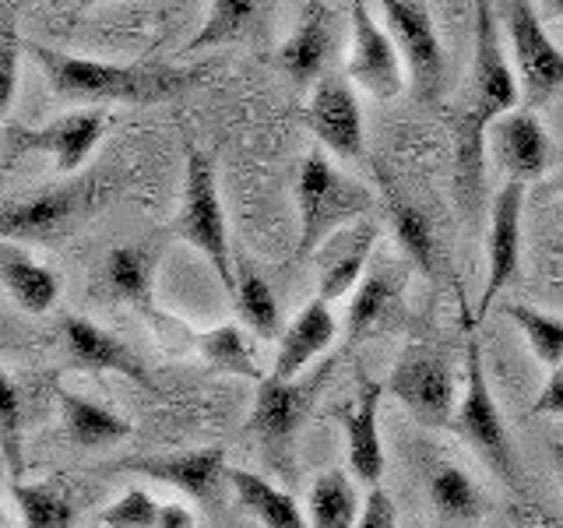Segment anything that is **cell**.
<instances>
[{
	"label": "cell",
	"instance_id": "obj_1",
	"mask_svg": "<svg viewBox=\"0 0 563 528\" xmlns=\"http://www.w3.org/2000/svg\"><path fill=\"white\" fill-rule=\"evenodd\" d=\"M521 99V81L507 67L500 50V29L493 14V0H475V53L468 92L454 110V190L457 208L472 222L479 216L483 198V158H486V134L497 123L515 113Z\"/></svg>",
	"mask_w": 563,
	"mask_h": 528
},
{
	"label": "cell",
	"instance_id": "obj_2",
	"mask_svg": "<svg viewBox=\"0 0 563 528\" xmlns=\"http://www.w3.org/2000/svg\"><path fill=\"white\" fill-rule=\"evenodd\" d=\"M40 67L46 70L49 92L67 102H123V106H155L184 96L208 67H176L163 61L145 64H106L92 57L53 50L43 43H25Z\"/></svg>",
	"mask_w": 563,
	"mask_h": 528
},
{
	"label": "cell",
	"instance_id": "obj_3",
	"mask_svg": "<svg viewBox=\"0 0 563 528\" xmlns=\"http://www.w3.org/2000/svg\"><path fill=\"white\" fill-rule=\"evenodd\" d=\"M296 205H299L296 257L307 261L334 233H342V229L356 222H366V211L374 208V194L334 166L321 145H313L303 155V163H299Z\"/></svg>",
	"mask_w": 563,
	"mask_h": 528
},
{
	"label": "cell",
	"instance_id": "obj_4",
	"mask_svg": "<svg viewBox=\"0 0 563 528\" xmlns=\"http://www.w3.org/2000/svg\"><path fill=\"white\" fill-rule=\"evenodd\" d=\"M454 430L465 437V444L483 458V462L500 475V480L521 493V465H518V451L510 430L504 427L500 405L489 392V377H486V360H483V345L479 334H468V349H465V392L457 402L454 413Z\"/></svg>",
	"mask_w": 563,
	"mask_h": 528
},
{
	"label": "cell",
	"instance_id": "obj_5",
	"mask_svg": "<svg viewBox=\"0 0 563 528\" xmlns=\"http://www.w3.org/2000/svg\"><path fill=\"white\" fill-rule=\"evenodd\" d=\"M176 237L187 240L190 246H198L208 257L211 272H216L225 286V293L236 296V261H233V246H229L216 163H211L208 152H198V148H190L187 155V180H184L180 216H176Z\"/></svg>",
	"mask_w": 563,
	"mask_h": 528
},
{
	"label": "cell",
	"instance_id": "obj_6",
	"mask_svg": "<svg viewBox=\"0 0 563 528\" xmlns=\"http://www.w3.org/2000/svg\"><path fill=\"white\" fill-rule=\"evenodd\" d=\"M331 370H334V360H324L313 374H303L296 381L264 377L257 384V398H254L251 419H246V433L261 440V448L272 462H282V458H286V465H289L292 437L313 413V405L321 398Z\"/></svg>",
	"mask_w": 563,
	"mask_h": 528
},
{
	"label": "cell",
	"instance_id": "obj_7",
	"mask_svg": "<svg viewBox=\"0 0 563 528\" xmlns=\"http://www.w3.org/2000/svg\"><path fill=\"white\" fill-rule=\"evenodd\" d=\"M380 11L387 29H391V40L398 43L405 67H409L416 99L437 106L448 88V64L427 4H419V0H380Z\"/></svg>",
	"mask_w": 563,
	"mask_h": 528
},
{
	"label": "cell",
	"instance_id": "obj_8",
	"mask_svg": "<svg viewBox=\"0 0 563 528\" xmlns=\"http://www.w3.org/2000/svg\"><path fill=\"white\" fill-rule=\"evenodd\" d=\"M504 22L518 61L521 99L539 110L556 92H563V50L545 35L532 0H504Z\"/></svg>",
	"mask_w": 563,
	"mask_h": 528
},
{
	"label": "cell",
	"instance_id": "obj_9",
	"mask_svg": "<svg viewBox=\"0 0 563 528\" xmlns=\"http://www.w3.org/2000/svg\"><path fill=\"white\" fill-rule=\"evenodd\" d=\"M387 392L409 409L422 427H448L454 409V374L444 352L430 345H409L387 377Z\"/></svg>",
	"mask_w": 563,
	"mask_h": 528
},
{
	"label": "cell",
	"instance_id": "obj_10",
	"mask_svg": "<svg viewBox=\"0 0 563 528\" xmlns=\"http://www.w3.org/2000/svg\"><path fill=\"white\" fill-rule=\"evenodd\" d=\"M521 211H525V184L507 180L489 205V237H486V286L475 307V321H486L489 307L507 289V282L518 275L521 264Z\"/></svg>",
	"mask_w": 563,
	"mask_h": 528
},
{
	"label": "cell",
	"instance_id": "obj_11",
	"mask_svg": "<svg viewBox=\"0 0 563 528\" xmlns=\"http://www.w3.org/2000/svg\"><path fill=\"white\" fill-rule=\"evenodd\" d=\"M307 128L317 138V145L339 158H363V110L352 92L349 75H324L313 85L307 106Z\"/></svg>",
	"mask_w": 563,
	"mask_h": 528
},
{
	"label": "cell",
	"instance_id": "obj_12",
	"mask_svg": "<svg viewBox=\"0 0 563 528\" xmlns=\"http://www.w3.org/2000/svg\"><path fill=\"white\" fill-rule=\"evenodd\" d=\"M345 70L374 99H395L405 88L398 43L374 22L366 0H352V46Z\"/></svg>",
	"mask_w": 563,
	"mask_h": 528
},
{
	"label": "cell",
	"instance_id": "obj_13",
	"mask_svg": "<svg viewBox=\"0 0 563 528\" xmlns=\"http://www.w3.org/2000/svg\"><path fill=\"white\" fill-rule=\"evenodd\" d=\"M96 187L67 184V187H46L22 201H8L0 216V233L8 243L14 240H49L75 226L88 208H92Z\"/></svg>",
	"mask_w": 563,
	"mask_h": 528
},
{
	"label": "cell",
	"instance_id": "obj_14",
	"mask_svg": "<svg viewBox=\"0 0 563 528\" xmlns=\"http://www.w3.org/2000/svg\"><path fill=\"white\" fill-rule=\"evenodd\" d=\"M120 469L141 472L155 483H166L173 490L187 493L190 501L211 504L219 497V486L229 480L225 469V448H198V451H180V454H158V458H131Z\"/></svg>",
	"mask_w": 563,
	"mask_h": 528
},
{
	"label": "cell",
	"instance_id": "obj_15",
	"mask_svg": "<svg viewBox=\"0 0 563 528\" xmlns=\"http://www.w3.org/2000/svg\"><path fill=\"white\" fill-rule=\"evenodd\" d=\"M405 286H409V264L380 257L374 268H366L363 282L349 299V317H345L349 342H360L377 328L398 321V314L405 307Z\"/></svg>",
	"mask_w": 563,
	"mask_h": 528
},
{
	"label": "cell",
	"instance_id": "obj_16",
	"mask_svg": "<svg viewBox=\"0 0 563 528\" xmlns=\"http://www.w3.org/2000/svg\"><path fill=\"white\" fill-rule=\"evenodd\" d=\"M489 134H493V158H497V166L504 169L507 180L528 184V180H539V176L550 169L553 145L536 110L507 113Z\"/></svg>",
	"mask_w": 563,
	"mask_h": 528
},
{
	"label": "cell",
	"instance_id": "obj_17",
	"mask_svg": "<svg viewBox=\"0 0 563 528\" xmlns=\"http://www.w3.org/2000/svg\"><path fill=\"white\" fill-rule=\"evenodd\" d=\"M106 131V117L99 110H75V113H64L46 128H35V131H18V148H29V152H46L53 158L57 173H78L88 155L96 152V145L102 141Z\"/></svg>",
	"mask_w": 563,
	"mask_h": 528
},
{
	"label": "cell",
	"instance_id": "obj_18",
	"mask_svg": "<svg viewBox=\"0 0 563 528\" xmlns=\"http://www.w3.org/2000/svg\"><path fill=\"white\" fill-rule=\"evenodd\" d=\"M60 334L75 366L96 370V374H120V377L137 381L141 387H152V374L145 370V363H141L120 339H113L110 331H102L99 324L88 321V317L67 314L60 321Z\"/></svg>",
	"mask_w": 563,
	"mask_h": 528
},
{
	"label": "cell",
	"instance_id": "obj_19",
	"mask_svg": "<svg viewBox=\"0 0 563 528\" xmlns=\"http://www.w3.org/2000/svg\"><path fill=\"white\" fill-rule=\"evenodd\" d=\"M339 339V317L331 314V304L321 296H313L310 304L296 314V321L282 334L278 356L272 374L275 381H296L303 377L313 360H321L331 349V342Z\"/></svg>",
	"mask_w": 563,
	"mask_h": 528
},
{
	"label": "cell",
	"instance_id": "obj_20",
	"mask_svg": "<svg viewBox=\"0 0 563 528\" xmlns=\"http://www.w3.org/2000/svg\"><path fill=\"white\" fill-rule=\"evenodd\" d=\"M387 384L363 381L360 398L342 409L345 437H349V472L356 475L363 486H380L384 475V444H380V402Z\"/></svg>",
	"mask_w": 563,
	"mask_h": 528
},
{
	"label": "cell",
	"instance_id": "obj_21",
	"mask_svg": "<svg viewBox=\"0 0 563 528\" xmlns=\"http://www.w3.org/2000/svg\"><path fill=\"white\" fill-rule=\"evenodd\" d=\"M374 246H377V222H356L342 229V233H334L324 251H317V268H321V275H317V282H321L317 296L334 304V299L356 293Z\"/></svg>",
	"mask_w": 563,
	"mask_h": 528
},
{
	"label": "cell",
	"instance_id": "obj_22",
	"mask_svg": "<svg viewBox=\"0 0 563 528\" xmlns=\"http://www.w3.org/2000/svg\"><path fill=\"white\" fill-rule=\"evenodd\" d=\"M331 11L321 4V0H307L303 18H299L296 32L282 43L278 53V67L299 85V88H310V81L317 85L324 78V64L331 57V46H334V32H331Z\"/></svg>",
	"mask_w": 563,
	"mask_h": 528
},
{
	"label": "cell",
	"instance_id": "obj_23",
	"mask_svg": "<svg viewBox=\"0 0 563 528\" xmlns=\"http://www.w3.org/2000/svg\"><path fill=\"white\" fill-rule=\"evenodd\" d=\"M374 176L380 184L387 216H391V226H395V237L405 246V257H409V264H416V268H422V275L437 278V240H433L430 219L422 216L419 205H412L409 198H405V190L395 184V176L384 169V163H374Z\"/></svg>",
	"mask_w": 563,
	"mask_h": 528
},
{
	"label": "cell",
	"instance_id": "obj_24",
	"mask_svg": "<svg viewBox=\"0 0 563 528\" xmlns=\"http://www.w3.org/2000/svg\"><path fill=\"white\" fill-rule=\"evenodd\" d=\"M0 282L25 314H49L60 299V275L8 240L0 246Z\"/></svg>",
	"mask_w": 563,
	"mask_h": 528
},
{
	"label": "cell",
	"instance_id": "obj_25",
	"mask_svg": "<svg viewBox=\"0 0 563 528\" xmlns=\"http://www.w3.org/2000/svg\"><path fill=\"white\" fill-rule=\"evenodd\" d=\"M57 402H60L67 437L85 451L110 448V444H120V440L131 437V422L120 413L92 402V398H85L78 392H67V387H57Z\"/></svg>",
	"mask_w": 563,
	"mask_h": 528
},
{
	"label": "cell",
	"instance_id": "obj_26",
	"mask_svg": "<svg viewBox=\"0 0 563 528\" xmlns=\"http://www.w3.org/2000/svg\"><path fill=\"white\" fill-rule=\"evenodd\" d=\"M229 486H233L240 504L251 510L264 528H310L292 493L275 486L272 480H264L261 472L229 469Z\"/></svg>",
	"mask_w": 563,
	"mask_h": 528
},
{
	"label": "cell",
	"instance_id": "obj_27",
	"mask_svg": "<svg viewBox=\"0 0 563 528\" xmlns=\"http://www.w3.org/2000/svg\"><path fill=\"white\" fill-rule=\"evenodd\" d=\"M430 501L437 515L451 525H472L489 510L486 490L457 465H437L430 475Z\"/></svg>",
	"mask_w": 563,
	"mask_h": 528
},
{
	"label": "cell",
	"instance_id": "obj_28",
	"mask_svg": "<svg viewBox=\"0 0 563 528\" xmlns=\"http://www.w3.org/2000/svg\"><path fill=\"white\" fill-rule=\"evenodd\" d=\"M360 515V493L349 472L328 469L317 475L310 486V528H356Z\"/></svg>",
	"mask_w": 563,
	"mask_h": 528
},
{
	"label": "cell",
	"instance_id": "obj_29",
	"mask_svg": "<svg viewBox=\"0 0 563 528\" xmlns=\"http://www.w3.org/2000/svg\"><path fill=\"white\" fill-rule=\"evenodd\" d=\"M106 278H110L117 296H123L137 310H145L152 321H158L148 251H141V246H117V251H110V257H106Z\"/></svg>",
	"mask_w": 563,
	"mask_h": 528
},
{
	"label": "cell",
	"instance_id": "obj_30",
	"mask_svg": "<svg viewBox=\"0 0 563 528\" xmlns=\"http://www.w3.org/2000/svg\"><path fill=\"white\" fill-rule=\"evenodd\" d=\"M11 497L18 504L25 528H70L75 525V504L64 490L49 483H8Z\"/></svg>",
	"mask_w": 563,
	"mask_h": 528
},
{
	"label": "cell",
	"instance_id": "obj_31",
	"mask_svg": "<svg viewBox=\"0 0 563 528\" xmlns=\"http://www.w3.org/2000/svg\"><path fill=\"white\" fill-rule=\"evenodd\" d=\"M233 304L243 317V324L251 328L257 339H275L278 334V296L254 268H236V296Z\"/></svg>",
	"mask_w": 563,
	"mask_h": 528
},
{
	"label": "cell",
	"instance_id": "obj_32",
	"mask_svg": "<svg viewBox=\"0 0 563 528\" xmlns=\"http://www.w3.org/2000/svg\"><path fill=\"white\" fill-rule=\"evenodd\" d=\"M261 0H211L208 18L201 32L187 43V50H211L240 40L243 32H251L257 22Z\"/></svg>",
	"mask_w": 563,
	"mask_h": 528
},
{
	"label": "cell",
	"instance_id": "obj_33",
	"mask_svg": "<svg viewBox=\"0 0 563 528\" xmlns=\"http://www.w3.org/2000/svg\"><path fill=\"white\" fill-rule=\"evenodd\" d=\"M504 317L518 324V331L525 334V342L532 345L536 360L542 366H563V317H550L536 307L525 304H504Z\"/></svg>",
	"mask_w": 563,
	"mask_h": 528
},
{
	"label": "cell",
	"instance_id": "obj_34",
	"mask_svg": "<svg viewBox=\"0 0 563 528\" xmlns=\"http://www.w3.org/2000/svg\"><path fill=\"white\" fill-rule=\"evenodd\" d=\"M198 349L205 352V360L222 370V374H236V377H251V381H264V374L257 370V363L251 360V349H246V339L236 324H219L205 334H198Z\"/></svg>",
	"mask_w": 563,
	"mask_h": 528
},
{
	"label": "cell",
	"instance_id": "obj_35",
	"mask_svg": "<svg viewBox=\"0 0 563 528\" xmlns=\"http://www.w3.org/2000/svg\"><path fill=\"white\" fill-rule=\"evenodd\" d=\"M0 458H4L8 483H22L25 475V405L22 392L4 377V405H0Z\"/></svg>",
	"mask_w": 563,
	"mask_h": 528
},
{
	"label": "cell",
	"instance_id": "obj_36",
	"mask_svg": "<svg viewBox=\"0 0 563 528\" xmlns=\"http://www.w3.org/2000/svg\"><path fill=\"white\" fill-rule=\"evenodd\" d=\"M158 510H163V504H158L148 490H128L123 497L102 510L99 525L102 528H158Z\"/></svg>",
	"mask_w": 563,
	"mask_h": 528
},
{
	"label": "cell",
	"instance_id": "obj_37",
	"mask_svg": "<svg viewBox=\"0 0 563 528\" xmlns=\"http://www.w3.org/2000/svg\"><path fill=\"white\" fill-rule=\"evenodd\" d=\"M356 528H398L395 504L380 486H374L366 493V504H363V515H360Z\"/></svg>",
	"mask_w": 563,
	"mask_h": 528
},
{
	"label": "cell",
	"instance_id": "obj_38",
	"mask_svg": "<svg viewBox=\"0 0 563 528\" xmlns=\"http://www.w3.org/2000/svg\"><path fill=\"white\" fill-rule=\"evenodd\" d=\"M0 57H4V106H11L14 88H18V35H14L11 22H4V46H0Z\"/></svg>",
	"mask_w": 563,
	"mask_h": 528
},
{
	"label": "cell",
	"instance_id": "obj_39",
	"mask_svg": "<svg viewBox=\"0 0 563 528\" xmlns=\"http://www.w3.org/2000/svg\"><path fill=\"white\" fill-rule=\"evenodd\" d=\"M536 416H563V366H556L550 381H545L542 395L532 405Z\"/></svg>",
	"mask_w": 563,
	"mask_h": 528
},
{
	"label": "cell",
	"instance_id": "obj_40",
	"mask_svg": "<svg viewBox=\"0 0 563 528\" xmlns=\"http://www.w3.org/2000/svg\"><path fill=\"white\" fill-rule=\"evenodd\" d=\"M158 528H198V518H194V510L184 504H163V510H158Z\"/></svg>",
	"mask_w": 563,
	"mask_h": 528
},
{
	"label": "cell",
	"instance_id": "obj_41",
	"mask_svg": "<svg viewBox=\"0 0 563 528\" xmlns=\"http://www.w3.org/2000/svg\"><path fill=\"white\" fill-rule=\"evenodd\" d=\"M553 462L560 469V483H563V440H553Z\"/></svg>",
	"mask_w": 563,
	"mask_h": 528
},
{
	"label": "cell",
	"instance_id": "obj_42",
	"mask_svg": "<svg viewBox=\"0 0 563 528\" xmlns=\"http://www.w3.org/2000/svg\"><path fill=\"white\" fill-rule=\"evenodd\" d=\"M550 4H553V11H556V14H563V0H550Z\"/></svg>",
	"mask_w": 563,
	"mask_h": 528
},
{
	"label": "cell",
	"instance_id": "obj_43",
	"mask_svg": "<svg viewBox=\"0 0 563 528\" xmlns=\"http://www.w3.org/2000/svg\"><path fill=\"white\" fill-rule=\"evenodd\" d=\"M78 4H81V8H92V4H99V0H78Z\"/></svg>",
	"mask_w": 563,
	"mask_h": 528
},
{
	"label": "cell",
	"instance_id": "obj_44",
	"mask_svg": "<svg viewBox=\"0 0 563 528\" xmlns=\"http://www.w3.org/2000/svg\"><path fill=\"white\" fill-rule=\"evenodd\" d=\"M303 4H307V0H303Z\"/></svg>",
	"mask_w": 563,
	"mask_h": 528
}]
</instances>
